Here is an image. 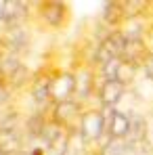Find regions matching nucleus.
Listing matches in <instances>:
<instances>
[{
    "instance_id": "nucleus-8",
    "label": "nucleus",
    "mask_w": 153,
    "mask_h": 155,
    "mask_svg": "<svg viewBox=\"0 0 153 155\" xmlns=\"http://www.w3.org/2000/svg\"><path fill=\"white\" fill-rule=\"evenodd\" d=\"M128 88L124 84H120L118 80H103L99 84V90H97V101L99 107L103 109H118V105L124 101Z\"/></svg>"
},
{
    "instance_id": "nucleus-6",
    "label": "nucleus",
    "mask_w": 153,
    "mask_h": 155,
    "mask_svg": "<svg viewBox=\"0 0 153 155\" xmlns=\"http://www.w3.org/2000/svg\"><path fill=\"white\" fill-rule=\"evenodd\" d=\"M76 74V99L80 103H88L92 97H97V90H99V84L103 80L99 76V71L90 65H84L80 67Z\"/></svg>"
},
{
    "instance_id": "nucleus-2",
    "label": "nucleus",
    "mask_w": 153,
    "mask_h": 155,
    "mask_svg": "<svg viewBox=\"0 0 153 155\" xmlns=\"http://www.w3.org/2000/svg\"><path fill=\"white\" fill-rule=\"evenodd\" d=\"M78 136L90 149H97L103 140L107 138V124H105V115H103L101 107L86 105V109H84V113L80 117Z\"/></svg>"
},
{
    "instance_id": "nucleus-11",
    "label": "nucleus",
    "mask_w": 153,
    "mask_h": 155,
    "mask_svg": "<svg viewBox=\"0 0 153 155\" xmlns=\"http://www.w3.org/2000/svg\"><path fill=\"white\" fill-rule=\"evenodd\" d=\"M151 54V48L147 44V40H126V46L122 52V61L136 67V69H143L147 57Z\"/></svg>"
},
{
    "instance_id": "nucleus-21",
    "label": "nucleus",
    "mask_w": 153,
    "mask_h": 155,
    "mask_svg": "<svg viewBox=\"0 0 153 155\" xmlns=\"http://www.w3.org/2000/svg\"><path fill=\"white\" fill-rule=\"evenodd\" d=\"M4 88H8V86H6V80L0 76V90H4Z\"/></svg>"
},
{
    "instance_id": "nucleus-20",
    "label": "nucleus",
    "mask_w": 153,
    "mask_h": 155,
    "mask_svg": "<svg viewBox=\"0 0 153 155\" xmlns=\"http://www.w3.org/2000/svg\"><path fill=\"white\" fill-rule=\"evenodd\" d=\"M29 155H46V151H44V147H34L29 151Z\"/></svg>"
},
{
    "instance_id": "nucleus-7",
    "label": "nucleus",
    "mask_w": 153,
    "mask_h": 155,
    "mask_svg": "<svg viewBox=\"0 0 153 155\" xmlns=\"http://www.w3.org/2000/svg\"><path fill=\"white\" fill-rule=\"evenodd\" d=\"M103 115H105V124H107V136L115 138V140H128V136H130V113L120 111V109H103Z\"/></svg>"
},
{
    "instance_id": "nucleus-9",
    "label": "nucleus",
    "mask_w": 153,
    "mask_h": 155,
    "mask_svg": "<svg viewBox=\"0 0 153 155\" xmlns=\"http://www.w3.org/2000/svg\"><path fill=\"white\" fill-rule=\"evenodd\" d=\"M76 99V74L72 69H61L55 74L52 80V103Z\"/></svg>"
},
{
    "instance_id": "nucleus-5",
    "label": "nucleus",
    "mask_w": 153,
    "mask_h": 155,
    "mask_svg": "<svg viewBox=\"0 0 153 155\" xmlns=\"http://www.w3.org/2000/svg\"><path fill=\"white\" fill-rule=\"evenodd\" d=\"M32 19V2L21 0H4L0 2V27L2 31L25 27Z\"/></svg>"
},
{
    "instance_id": "nucleus-12",
    "label": "nucleus",
    "mask_w": 153,
    "mask_h": 155,
    "mask_svg": "<svg viewBox=\"0 0 153 155\" xmlns=\"http://www.w3.org/2000/svg\"><path fill=\"white\" fill-rule=\"evenodd\" d=\"M46 124H48V111L34 109L23 120V134H25V138L27 140H40Z\"/></svg>"
},
{
    "instance_id": "nucleus-14",
    "label": "nucleus",
    "mask_w": 153,
    "mask_h": 155,
    "mask_svg": "<svg viewBox=\"0 0 153 155\" xmlns=\"http://www.w3.org/2000/svg\"><path fill=\"white\" fill-rule=\"evenodd\" d=\"M145 140H149V124H147V117L143 113L132 111L130 113V136H128V143L141 145Z\"/></svg>"
},
{
    "instance_id": "nucleus-15",
    "label": "nucleus",
    "mask_w": 153,
    "mask_h": 155,
    "mask_svg": "<svg viewBox=\"0 0 153 155\" xmlns=\"http://www.w3.org/2000/svg\"><path fill=\"white\" fill-rule=\"evenodd\" d=\"M32 80H34V71L23 63L17 71H13L6 78V86H8L11 92H23V90H27L32 86Z\"/></svg>"
},
{
    "instance_id": "nucleus-3",
    "label": "nucleus",
    "mask_w": 153,
    "mask_h": 155,
    "mask_svg": "<svg viewBox=\"0 0 153 155\" xmlns=\"http://www.w3.org/2000/svg\"><path fill=\"white\" fill-rule=\"evenodd\" d=\"M59 71V67L55 63H46L40 69L34 71V80L29 86V94L34 101V109H42V111H51L52 107V80L55 74Z\"/></svg>"
},
{
    "instance_id": "nucleus-13",
    "label": "nucleus",
    "mask_w": 153,
    "mask_h": 155,
    "mask_svg": "<svg viewBox=\"0 0 153 155\" xmlns=\"http://www.w3.org/2000/svg\"><path fill=\"white\" fill-rule=\"evenodd\" d=\"M0 34L6 38V42H8V46H11L13 54H17V57H23V54H27V52H29L32 38H29V31H27V27L11 29V31H0Z\"/></svg>"
},
{
    "instance_id": "nucleus-1",
    "label": "nucleus",
    "mask_w": 153,
    "mask_h": 155,
    "mask_svg": "<svg viewBox=\"0 0 153 155\" xmlns=\"http://www.w3.org/2000/svg\"><path fill=\"white\" fill-rule=\"evenodd\" d=\"M72 4L65 0H40L32 2V19L40 29L61 31L67 29L72 23Z\"/></svg>"
},
{
    "instance_id": "nucleus-17",
    "label": "nucleus",
    "mask_w": 153,
    "mask_h": 155,
    "mask_svg": "<svg viewBox=\"0 0 153 155\" xmlns=\"http://www.w3.org/2000/svg\"><path fill=\"white\" fill-rule=\"evenodd\" d=\"M63 132H65V130L61 128V126H57L55 122H51V120H48L46 128H44V132H42V138H40V140H42V145H44V151L51 147V145L57 140V138H59V136H61V134H63Z\"/></svg>"
},
{
    "instance_id": "nucleus-18",
    "label": "nucleus",
    "mask_w": 153,
    "mask_h": 155,
    "mask_svg": "<svg viewBox=\"0 0 153 155\" xmlns=\"http://www.w3.org/2000/svg\"><path fill=\"white\" fill-rule=\"evenodd\" d=\"M141 71H143V76L147 78L149 82H153V52L147 57V61H145V65H143Z\"/></svg>"
},
{
    "instance_id": "nucleus-22",
    "label": "nucleus",
    "mask_w": 153,
    "mask_h": 155,
    "mask_svg": "<svg viewBox=\"0 0 153 155\" xmlns=\"http://www.w3.org/2000/svg\"><path fill=\"white\" fill-rule=\"evenodd\" d=\"M2 113H4V107H0V122H2Z\"/></svg>"
},
{
    "instance_id": "nucleus-10",
    "label": "nucleus",
    "mask_w": 153,
    "mask_h": 155,
    "mask_svg": "<svg viewBox=\"0 0 153 155\" xmlns=\"http://www.w3.org/2000/svg\"><path fill=\"white\" fill-rule=\"evenodd\" d=\"M99 21L109 29H122V25L126 23V13L122 6V0H107L101 4V15Z\"/></svg>"
},
{
    "instance_id": "nucleus-19",
    "label": "nucleus",
    "mask_w": 153,
    "mask_h": 155,
    "mask_svg": "<svg viewBox=\"0 0 153 155\" xmlns=\"http://www.w3.org/2000/svg\"><path fill=\"white\" fill-rule=\"evenodd\" d=\"M11 54H13V51H11V46H8V42H6V38L0 34V61L8 59Z\"/></svg>"
},
{
    "instance_id": "nucleus-4",
    "label": "nucleus",
    "mask_w": 153,
    "mask_h": 155,
    "mask_svg": "<svg viewBox=\"0 0 153 155\" xmlns=\"http://www.w3.org/2000/svg\"><path fill=\"white\" fill-rule=\"evenodd\" d=\"M86 105L80 103L78 99H69V101H61V103H52L51 111H48V120L55 122L57 126L63 130L78 134V126H80V117L84 113Z\"/></svg>"
},
{
    "instance_id": "nucleus-16",
    "label": "nucleus",
    "mask_w": 153,
    "mask_h": 155,
    "mask_svg": "<svg viewBox=\"0 0 153 155\" xmlns=\"http://www.w3.org/2000/svg\"><path fill=\"white\" fill-rule=\"evenodd\" d=\"M136 74H138V69L136 67H132V65H128V63H124L122 59L118 61V67H115V76H113V80H118L120 84H124V86H132L134 84V80H136Z\"/></svg>"
}]
</instances>
